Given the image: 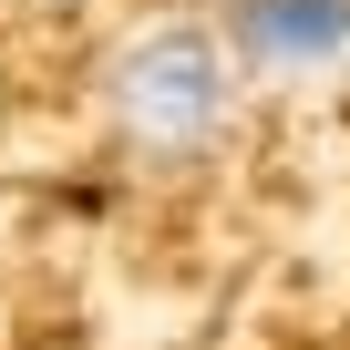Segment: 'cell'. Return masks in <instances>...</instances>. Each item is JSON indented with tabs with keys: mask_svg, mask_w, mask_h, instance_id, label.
<instances>
[{
	"mask_svg": "<svg viewBox=\"0 0 350 350\" xmlns=\"http://www.w3.org/2000/svg\"><path fill=\"white\" fill-rule=\"evenodd\" d=\"M237 52L258 72H319L350 52V0H237Z\"/></svg>",
	"mask_w": 350,
	"mask_h": 350,
	"instance_id": "cell-2",
	"label": "cell"
},
{
	"mask_svg": "<svg viewBox=\"0 0 350 350\" xmlns=\"http://www.w3.org/2000/svg\"><path fill=\"white\" fill-rule=\"evenodd\" d=\"M103 103H113V124H124L144 154H196V144H217V124H227V103H237V62H227V42L196 31V21H154V31H134V42L113 52Z\"/></svg>",
	"mask_w": 350,
	"mask_h": 350,
	"instance_id": "cell-1",
	"label": "cell"
}]
</instances>
